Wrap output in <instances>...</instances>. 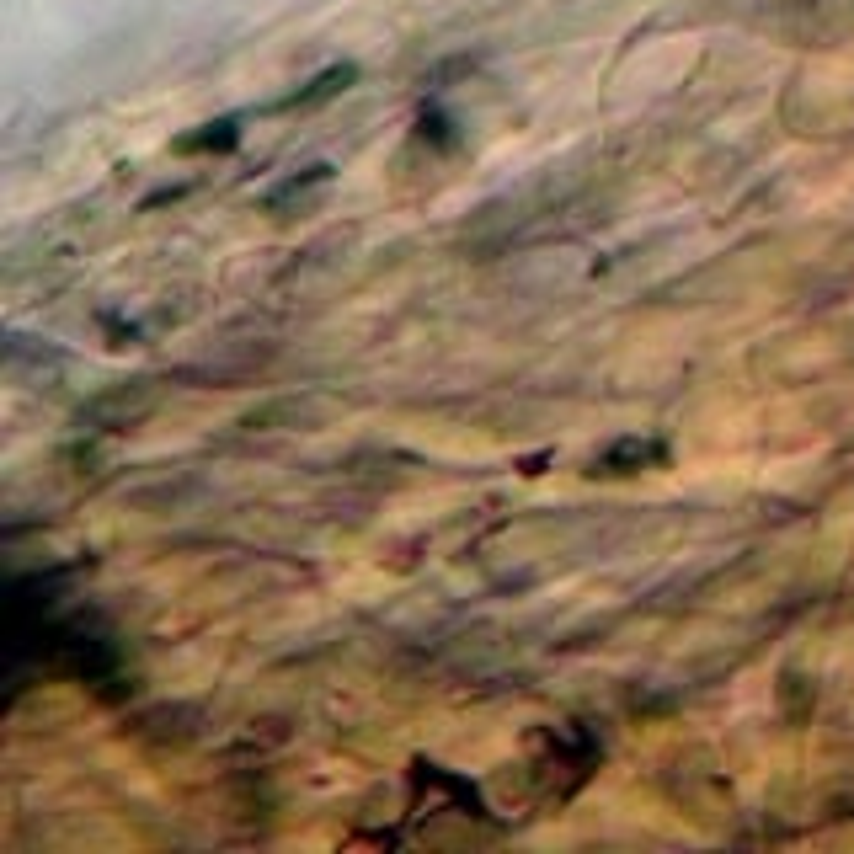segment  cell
<instances>
[{
	"label": "cell",
	"instance_id": "6da1fadb",
	"mask_svg": "<svg viewBox=\"0 0 854 854\" xmlns=\"http://www.w3.org/2000/svg\"><path fill=\"white\" fill-rule=\"evenodd\" d=\"M620 460H630V465H646V460H662V444H636V438H630V444H620V449H614V454H609V460H604V470H614V465H620Z\"/></svg>",
	"mask_w": 854,
	"mask_h": 854
}]
</instances>
